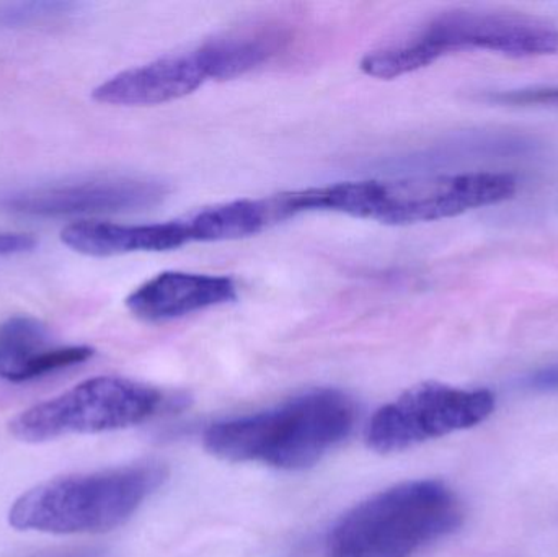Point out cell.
<instances>
[{
    "label": "cell",
    "instance_id": "cell-1",
    "mask_svg": "<svg viewBox=\"0 0 558 557\" xmlns=\"http://www.w3.org/2000/svg\"><path fill=\"white\" fill-rule=\"evenodd\" d=\"M356 424V404L338 389H314L274 409L226 419L206 428L208 453L231 463H260L284 471L314 467Z\"/></svg>",
    "mask_w": 558,
    "mask_h": 557
},
{
    "label": "cell",
    "instance_id": "cell-2",
    "mask_svg": "<svg viewBox=\"0 0 558 557\" xmlns=\"http://www.w3.org/2000/svg\"><path fill=\"white\" fill-rule=\"evenodd\" d=\"M517 192L518 180L511 173H442L298 190L292 195V205L298 215L335 211L383 225L403 226L454 218L471 209L507 202Z\"/></svg>",
    "mask_w": 558,
    "mask_h": 557
},
{
    "label": "cell",
    "instance_id": "cell-3",
    "mask_svg": "<svg viewBox=\"0 0 558 557\" xmlns=\"http://www.w3.org/2000/svg\"><path fill=\"white\" fill-rule=\"evenodd\" d=\"M464 507L436 480L409 481L344 513L325 540L327 557H413L458 532Z\"/></svg>",
    "mask_w": 558,
    "mask_h": 557
},
{
    "label": "cell",
    "instance_id": "cell-4",
    "mask_svg": "<svg viewBox=\"0 0 558 557\" xmlns=\"http://www.w3.org/2000/svg\"><path fill=\"white\" fill-rule=\"evenodd\" d=\"M166 480V468L157 463L56 477L22 494L10 507L9 523L19 532L51 535L110 532L126 523Z\"/></svg>",
    "mask_w": 558,
    "mask_h": 557
},
{
    "label": "cell",
    "instance_id": "cell-5",
    "mask_svg": "<svg viewBox=\"0 0 558 557\" xmlns=\"http://www.w3.org/2000/svg\"><path fill=\"white\" fill-rule=\"evenodd\" d=\"M159 389L117 376H98L26 409L10 422V434L25 444H45L71 435L123 431L162 412Z\"/></svg>",
    "mask_w": 558,
    "mask_h": 557
},
{
    "label": "cell",
    "instance_id": "cell-6",
    "mask_svg": "<svg viewBox=\"0 0 558 557\" xmlns=\"http://www.w3.org/2000/svg\"><path fill=\"white\" fill-rule=\"evenodd\" d=\"M497 408L488 389L423 383L380 408L366 431L367 447L397 453L425 441L484 424Z\"/></svg>",
    "mask_w": 558,
    "mask_h": 557
},
{
    "label": "cell",
    "instance_id": "cell-7",
    "mask_svg": "<svg viewBox=\"0 0 558 557\" xmlns=\"http://www.w3.org/2000/svg\"><path fill=\"white\" fill-rule=\"evenodd\" d=\"M415 38L435 59L456 51L501 52L514 58L556 55L558 28L546 20L517 13L448 12L436 16Z\"/></svg>",
    "mask_w": 558,
    "mask_h": 557
},
{
    "label": "cell",
    "instance_id": "cell-8",
    "mask_svg": "<svg viewBox=\"0 0 558 557\" xmlns=\"http://www.w3.org/2000/svg\"><path fill=\"white\" fill-rule=\"evenodd\" d=\"M167 195V186L156 180L97 177L0 193V208L35 218L111 215L153 208Z\"/></svg>",
    "mask_w": 558,
    "mask_h": 557
},
{
    "label": "cell",
    "instance_id": "cell-9",
    "mask_svg": "<svg viewBox=\"0 0 558 557\" xmlns=\"http://www.w3.org/2000/svg\"><path fill=\"white\" fill-rule=\"evenodd\" d=\"M206 81L198 56L190 51L120 72L95 87L92 97L114 107L162 105L193 94Z\"/></svg>",
    "mask_w": 558,
    "mask_h": 557
},
{
    "label": "cell",
    "instance_id": "cell-10",
    "mask_svg": "<svg viewBox=\"0 0 558 557\" xmlns=\"http://www.w3.org/2000/svg\"><path fill=\"white\" fill-rule=\"evenodd\" d=\"M238 284L229 277L162 271L126 298V307L146 323H169L189 314L232 303Z\"/></svg>",
    "mask_w": 558,
    "mask_h": 557
},
{
    "label": "cell",
    "instance_id": "cell-11",
    "mask_svg": "<svg viewBox=\"0 0 558 557\" xmlns=\"http://www.w3.org/2000/svg\"><path fill=\"white\" fill-rule=\"evenodd\" d=\"M94 356L88 346H56L51 332L32 316H13L0 324V378L28 383L82 365Z\"/></svg>",
    "mask_w": 558,
    "mask_h": 557
},
{
    "label": "cell",
    "instance_id": "cell-12",
    "mask_svg": "<svg viewBox=\"0 0 558 557\" xmlns=\"http://www.w3.org/2000/svg\"><path fill=\"white\" fill-rule=\"evenodd\" d=\"M62 244L88 257L167 252L192 244L185 219L154 225L77 221L62 229Z\"/></svg>",
    "mask_w": 558,
    "mask_h": 557
},
{
    "label": "cell",
    "instance_id": "cell-13",
    "mask_svg": "<svg viewBox=\"0 0 558 557\" xmlns=\"http://www.w3.org/2000/svg\"><path fill=\"white\" fill-rule=\"evenodd\" d=\"M286 41L288 35L278 26H247L216 36L195 52L208 81H229L270 62L284 48Z\"/></svg>",
    "mask_w": 558,
    "mask_h": 557
},
{
    "label": "cell",
    "instance_id": "cell-14",
    "mask_svg": "<svg viewBox=\"0 0 558 557\" xmlns=\"http://www.w3.org/2000/svg\"><path fill=\"white\" fill-rule=\"evenodd\" d=\"M192 242H222L258 234L277 222L271 199H238L185 218Z\"/></svg>",
    "mask_w": 558,
    "mask_h": 557
},
{
    "label": "cell",
    "instance_id": "cell-15",
    "mask_svg": "<svg viewBox=\"0 0 558 557\" xmlns=\"http://www.w3.org/2000/svg\"><path fill=\"white\" fill-rule=\"evenodd\" d=\"M488 100H490L492 104L501 105H541V107H558V87L500 92V94H492Z\"/></svg>",
    "mask_w": 558,
    "mask_h": 557
},
{
    "label": "cell",
    "instance_id": "cell-16",
    "mask_svg": "<svg viewBox=\"0 0 558 557\" xmlns=\"http://www.w3.org/2000/svg\"><path fill=\"white\" fill-rule=\"evenodd\" d=\"M36 241L23 232L0 231V257L26 254L35 249Z\"/></svg>",
    "mask_w": 558,
    "mask_h": 557
},
{
    "label": "cell",
    "instance_id": "cell-17",
    "mask_svg": "<svg viewBox=\"0 0 558 557\" xmlns=\"http://www.w3.org/2000/svg\"><path fill=\"white\" fill-rule=\"evenodd\" d=\"M524 385L533 391L558 392V363L530 373L524 378Z\"/></svg>",
    "mask_w": 558,
    "mask_h": 557
},
{
    "label": "cell",
    "instance_id": "cell-18",
    "mask_svg": "<svg viewBox=\"0 0 558 557\" xmlns=\"http://www.w3.org/2000/svg\"><path fill=\"white\" fill-rule=\"evenodd\" d=\"M33 557H105V553L97 548H72L59 549V552H49L45 555Z\"/></svg>",
    "mask_w": 558,
    "mask_h": 557
}]
</instances>
